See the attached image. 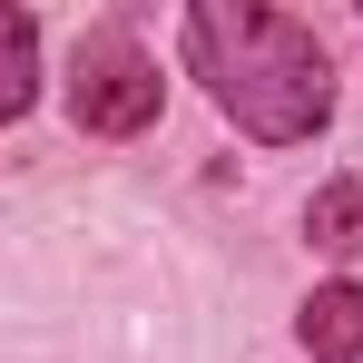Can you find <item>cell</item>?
<instances>
[{"instance_id": "3957f363", "label": "cell", "mask_w": 363, "mask_h": 363, "mask_svg": "<svg viewBox=\"0 0 363 363\" xmlns=\"http://www.w3.org/2000/svg\"><path fill=\"white\" fill-rule=\"evenodd\" d=\"M295 334H304L314 363H354L363 354V285H314L304 314H295Z\"/></svg>"}, {"instance_id": "5b68a950", "label": "cell", "mask_w": 363, "mask_h": 363, "mask_svg": "<svg viewBox=\"0 0 363 363\" xmlns=\"http://www.w3.org/2000/svg\"><path fill=\"white\" fill-rule=\"evenodd\" d=\"M304 236L324 245V255H354V245H363V186H354V177H334L314 206H304Z\"/></svg>"}, {"instance_id": "7a4b0ae2", "label": "cell", "mask_w": 363, "mask_h": 363, "mask_svg": "<svg viewBox=\"0 0 363 363\" xmlns=\"http://www.w3.org/2000/svg\"><path fill=\"white\" fill-rule=\"evenodd\" d=\"M157 99H167V79H157V60L128 40L118 20L79 40V69H69V118L89 128V138H138V128H157Z\"/></svg>"}, {"instance_id": "277c9868", "label": "cell", "mask_w": 363, "mask_h": 363, "mask_svg": "<svg viewBox=\"0 0 363 363\" xmlns=\"http://www.w3.org/2000/svg\"><path fill=\"white\" fill-rule=\"evenodd\" d=\"M30 99H40V20L0 10V118H30Z\"/></svg>"}, {"instance_id": "6da1fadb", "label": "cell", "mask_w": 363, "mask_h": 363, "mask_svg": "<svg viewBox=\"0 0 363 363\" xmlns=\"http://www.w3.org/2000/svg\"><path fill=\"white\" fill-rule=\"evenodd\" d=\"M186 69L255 147H304L334 118V60L295 10L265 0H196L186 10Z\"/></svg>"}]
</instances>
